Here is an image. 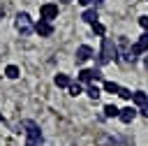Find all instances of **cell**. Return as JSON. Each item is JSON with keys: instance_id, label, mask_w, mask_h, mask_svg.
<instances>
[{"instance_id": "cell-1", "label": "cell", "mask_w": 148, "mask_h": 146, "mask_svg": "<svg viewBox=\"0 0 148 146\" xmlns=\"http://www.w3.org/2000/svg\"><path fill=\"white\" fill-rule=\"evenodd\" d=\"M118 60V44L111 37H102V49L97 56V65H106V63H116Z\"/></svg>"}, {"instance_id": "cell-2", "label": "cell", "mask_w": 148, "mask_h": 146, "mask_svg": "<svg viewBox=\"0 0 148 146\" xmlns=\"http://www.w3.org/2000/svg\"><path fill=\"white\" fill-rule=\"evenodd\" d=\"M21 127H23V134H25V146H42L44 137H42V130H39V125L35 121L25 118L21 123Z\"/></svg>"}, {"instance_id": "cell-3", "label": "cell", "mask_w": 148, "mask_h": 146, "mask_svg": "<svg viewBox=\"0 0 148 146\" xmlns=\"http://www.w3.org/2000/svg\"><path fill=\"white\" fill-rule=\"evenodd\" d=\"M14 25H16V30H18L23 37L32 35V30H35V25H32V19H30L25 12H18V14H16V19H14Z\"/></svg>"}, {"instance_id": "cell-4", "label": "cell", "mask_w": 148, "mask_h": 146, "mask_svg": "<svg viewBox=\"0 0 148 146\" xmlns=\"http://www.w3.org/2000/svg\"><path fill=\"white\" fill-rule=\"evenodd\" d=\"M39 19L53 23V19H58V5H56V2H44V5L39 7Z\"/></svg>"}, {"instance_id": "cell-5", "label": "cell", "mask_w": 148, "mask_h": 146, "mask_svg": "<svg viewBox=\"0 0 148 146\" xmlns=\"http://www.w3.org/2000/svg\"><path fill=\"white\" fill-rule=\"evenodd\" d=\"M95 79H102V72H99V67L81 70V72L76 74V81H81V83H90V81H95Z\"/></svg>"}, {"instance_id": "cell-6", "label": "cell", "mask_w": 148, "mask_h": 146, "mask_svg": "<svg viewBox=\"0 0 148 146\" xmlns=\"http://www.w3.org/2000/svg\"><path fill=\"white\" fill-rule=\"evenodd\" d=\"M35 32H37L39 37H51V35H53V23H51V21L39 19V21L35 23Z\"/></svg>"}, {"instance_id": "cell-7", "label": "cell", "mask_w": 148, "mask_h": 146, "mask_svg": "<svg viewBox=\"0 0 148 146\" xmlns=\"http://www.w3.org/2000/svg\"><path fill=\"white\" fill-rule=\"evenodd\" d=\"M92 58V46H88V44H81L79 49H76V53H74V60L79 63V65H83L86 60H90Z\"/></svg>"}, {"instance_id": "cell-8", "label": "cell", "mask_w": 148, "mask_h": 146, "mask_svg": "<svg viewBox=\"0 0 148 146\" xmlns=\"http://www.w3.org/2000/svg\"><path fill=\"white\" fill-rule=\"evenodd\" d=\"M136 114H139V109H136V107H125V109H120V111H118V118H120L125 125H130V123L136 118Z\"/></svg>"}, {"instance_id": "cell-9", "label": "cell", "mask_w": 148, "mask_h": 146, "mask_svg": "<svg viewBox=\"0 0 148 146\" xmlns=\"http://www.w3.org/2000/svg\"><path fill=\"white\" fill-rule=\"evenodd\" d=\"M81 19L86 21V23H97V19H99V14H97V7H86L83 9V14H81Z\"/></svg>"}, {"instance_id": "cell-10", "label": "cell", "mask_w": 148, "mask_h": 146, "mask_svg": "<svg viewBox=\"0 0 148 146\" xmlns=\"http://www.w3.org/2000/svg\"><path fill=\"white\" fill-rule=\"evenodd\" d=\"M53 81H56V86H58V88H67V86H69V83H72V79H69V76H67V74H62V72H58V74H56V79H53Z\"/></svg>"}, {"instance_id": "cell-11", "label": "cell", "mask_w": 148, "mask_h": 146, "mask_svg": "<svg viewBox=\"0 0 148 146\" xmlns=\"http://www.w3.org/2000/svg\"><path fill=\"white\" fill-rule=\"evenodd\" d=\"M67 90H69V95H72V97H76V95H81V93H83V83H81V81H72V83L67 86Z\"/></svg>"}, {"instance_id": "cell-12", "label": "cell", "mask_w": 148, "mask_h": 146, "mask_svg": "<svg viewBox=\"0 0 148 146\" xmlns=\"http://www.w3.org/2000/svg\"><path fill=\"white\" fill-rule=\"evenodd\" d=\"M132 100H134V104H136V107H141V104H146V102H148V95H146L143 90H134V93H132Z\"/></svg>"}, {"instance_id": "cell-13", "label": "cell", "mask_w": 148, "mask_h": 146, "mask_svg": "<svg viewBox=\"0 0 148 146\" xmlns=\"http://www.w3.org/2000/svg\"><path fill=\"white\" fill-rule=\"evenodd\" d=\"M18 74H21V70H18L16 65H7V67H5V76H7V79H18Z\"/></svg>"}, {"instance_id": "cell-14", "label": "cell", "mask_w": 148, "mask_h": 146, "mask_svg": "<svg viewBox=\"0 0 148 146\" xmlns=\"http://www.w3.org/2000/svg\"><path fill=\"white\" fill-rule=\"evenodd\" d=\"M83 93H86V95H88V97H90V100H97V97H99V95H102V90H99V88H97V86H95V83H90V86H88V88H86V90H83Z\"/></svg>"}, {"instance_id": "cell-15", "label": "cell", "mask_w": 148, "mask_h": 146, "mask_svg": "<svg viewBox=\"0 0 148 146\" xmlns=\"http://www.w3.org/2000/svg\"><path fill=\"white\" fill-rule=\"evenodd\" d=\"M118 111H120V109H118L116 104H106V107H104V116H106V118H116Z\"/></svg>"}, {"instance_id": "cell-16", "label": "cell", "mask_w": 148, "mask_h": 146, "mask_svg": "<svg viewBox=\"0 0 148 146\" xmlns=\"http://www.w3.org/2000/svg\"><path fill=\"white\" fill-rule=\"evenodd\" d=\"M102 88H104L106 93H116V95H118V90H120V86H118L116 81H104V86H102Z\"/></svg>"}, {"instance_id": "cell-17", "label": "cell", "mask_w": 148, "mask_h": 146, "mask_svg": "<svg viewBox=\"0 0 148 146\" xmlns=\"http://www.w3.org/2000/svg\"><path fill=\"white\" fill-rule=\"evenodd\" d=\"M92 32H95V35H99V37H104V32H106V28H104V25H102V23L97 21V23H92Z\"/></svg>"}, {"instance_id": "cell-18", "label": "cell", "mask_w": 148, "mask_h": 146, "mask_svg": "<svg viewBox=\"0 0 148 146\" xmlns=\"http://www.w3.org/2000/svg\"><path fill=\"white\" fill-rule=\"evenodd\" d=\"M118 95H120L123 100H132V90H130V88H123V86H120V90H118Z\"/></svg>"}, {"instance_id": "cell-19", "label": "cell", "mask_w": 148, "mask_h": 146, "mask_svg": "<svg viewBox=\"0 0 148 146\" xmlns=\"http://www.w3.org/2000/svg\"><path fill=\"white\" fill-rule=\"evenodd\" d=\"M139 111H141V114L148 118V102H146V104H141V107H139Z\"/></svg>"}, {"instance_id": "cell-20", "label": "cell", "mask_w": 148, "mask_h": 146, "mask_svg": "<svg viewBox=\"0 0 148 146\" xmlns=\"http://www.w3.org/2000/svg\"><path fill=\"white\" fill-rule=\"evenodd\" d=\"M76 2H79V5H83V7H90V5H92V0H76Z\"/></svg>"}, {"instance_id": "cell-21", "label": "cell", "mask_w": 148, "mask_h": 146, "mask_svg": "<svg viewBox=\"0 0 148 146\" xmlns=\"http://www.w3.org/2000/svg\"><path fill=\"white\" fill-rule=\"evenodd\" d=\"M60 2H62V5H69V2H74V0H60Z\"/></svg>"}, {"instance_id": "cell-22", "label": "cell", "mask_w": 148, "mask_h": 146, "mask_svg": "<svg viewBox=\"0 0 148 146\" xmlns=\"http://www.w3.org/2000/svg\"><path fill=\"white\" fill-rule=\"evenodd\" d=\"M102 2H104V0H92V5H102Z\"/></svg>"}, {"instance_id": "cell-23", "label": "cell", "mask_w": 148, "mask_h": 146, "mask_svg": "<svg viewBox=\"0 0 148 146\" xmlns=\"http://www.w3.org/2000/svg\"><path fill=\"white\" fill-rule=\"evenodd\" d=\"M143 65H146V67H148V58H146V60H143Z\"/></svg>"}]
</instances>
